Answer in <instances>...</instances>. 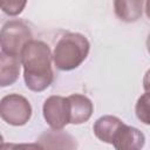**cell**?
<instances>
[{
	"instance_id": "1",
	"label": "cell",
	"mask_w": 150,
	"mask_h": 150,
	"mask_svg": "<svg viewBox=\"0 0 150 150\" xmlns=\"http://www.w3.org/2000/svg\"><path fill=\"white\" fill-rule=\"evenodd\" d=\"M52 53L47 43L40 40H32L23 48L20 62L23 67V80L32 91H43L53 80Z\"/></svg>"
},
{
	"instance_id": "6",
	"label": "cell",
	"mask_w": 150,
	"mask_h": 150,
	"mask_svg": "<svg viewBox=\"0 0 150 150\" xmlns=\"http://www.w3.org/2000/svg\"><path fill=\"white\" fill-rule=\"evenodd\" d=\"M145 143L144 134L135 127L122 124L112 138L115 150H142Z\"/></svg>"
},
{
	"instance_id": "9",
	"label": "cell",
	"mask_w": 150,
	"mask_h": 150,
	"mask_svg": "<svg viewBox=\"0 0 150 150\" xmlns=\"http://www.w3.org/2000/svg\"><path fill=\"white\" fill-rule=\"evenodd\" d=\"M20 66V59L0 52V87H8L16 82Z\"/></svg>"
},
{
	"instance_id": "10",
	"label": "cell",
	"mask_w": 150,
	"mask_h": 150,
	"mask_svg": "<svg viewBox=\"0 0 150 150\" xmlns=\"http://www.w3.org/2000/svg\"><path fill=\"white\" fill-rule=\"evenodd\" d=\"M123 124V122L116 117V116H111V115H105L100 117L95 124H94V134L95 136L108 144L112 143V138L115 136V134L117 132V130L120 129V127Z\"/></svg>"
},
{
	"instance_id": "5",
	"label": "cell",
	"mask_w": 150,
	"mask_h": 150,
	"mask_svg": "<svg viewBox=\"0 0 150 150\" xmlns=\"http://www.w3.org/2000/svg\"><path fill=\"white\" fill-rule=\"evenodd\" d=\"M43 117L53 130H62L69 123V105L67 97L49 96L42 107Z\"/></svg>"
},
{
	"instance_id": "13",
	"label": "cell",
	"mask_w": 150,
	"mask_h": 150,
	"mask_svg": "<svg viewBox=\"0 0 150 150\" xmlns=\"http://www.w3.org/2000/svg\"><path fill=\"white\" fill-rule=\"evenodd\" d=\"M26 1H0V8L2 9L4 13L8 14V15H12V16H15L18 14H20L25 6H26Z\"/></svg>"
},
{
	"instance_id": "11",
	"label": "cell",
	"mask_w": 150,
	"mask_h": 150,
	"mask_svg": "<svg viewBox=\"0 0 150 150\" xmlns=\"http://www.w3.org/2000/svg\"><path fill=\"white\" fill-rule=\"evenodd\" d=\"M142 5L141 1H115V13L116 15L125 22H134L138 20L142 15Z\"/></svg>"
},
{
	"instance_id": "14",
	"label": "cell",
	"mask_w": 150,
	"mask_h": 150,
	"mask_svg": "<svg viewBox=\"0 0 150 150\" xmlns=\"http://www.w3.org/2000/svg\"><path fill=\"white\" fill-rule=\"evenodd\" d=\"M0 150H43V148L36 143H1Z\"/></svg>"
},
{
	"instance_id": "4",
	"label": "cell",
	"mask_w": 150,
	"mask_h": 150,
	"mask_svg": "<svg viewBox=\"0 0 150 150\" xmlns=\"http://www.w3.org/2000/svg\"><path fill=\"white\" fill-rule=\"evenodd\" d=\"M32 116L29 101L19 95L9 94L0 100V117L9 125H25Z\"/></svg>"
},
{
	"instance_id": "2",
	"label": "cell",
	"mask_w": 150,
	"mask_h": 150,
	"mask_svg": "<svg viewBox=\"0 0 150 150\" xmlns=\"http://www.w3.org/2000/svg\"><path fill=\"white\" fill-rule=\"evenodd\" d=\"M90 43L80 33H67L56 43L53 61L57 69L69 71L77 68L88 56Z\"/></svg>"
},
{
	"instance_id": "12",
	"label": "cell",
	"mask_w": 150,
	"mask_h": 150,
	"mask_svg": "<svg viewBox=\"0 0 150 150\" xmlns=\"http://www.w3.org/2000/svg\"><path fill=\"white\" fill-rule=\"evenodd\" d=\"M136 115L141 122L149 124V94L144 93L136 103Z\"/></svg>"
},
{
	"instance_id": "7",
	"label": "cell",
	"mask_w": 150,
	"mask_h": 150,
	"mask_svg": "<svg viewBox=\"0 0 150 150\" xmlns=\"http://www.w3.org/2000/svg\"><path fill=\"white\" fill-rule=\"evenodd\" d=\"M69 105V123L82 124L87 122L94 111L91 101L81 94H73L67 97Z\"/></svg>"
},
{
	"instance_id": "3",
	"label": "cell",
	"mask_w": 150,
	"mask_h": 150,
	"mask_svg": "<svg viewBox=\"0 0 150 150\" xmlns=\"http://www.w3.org/2000/svg\"><path fill=\"white\" fill-rule=\"evenodd\" d=\"M33 40L30 28L21 20H9L0 29V47L5 54L20 59L26 45Z\"/></svg>"
},
{
	"instance_id": "15",
	"label": "cell",
	"mask_w": 150,
	"mask_h": 150,
	"mask_svg": "<svg viewBox=\"0 0 150 150\" xmlns=\"http://www.w3.org/2000/svg\"><path fill=\"white\" fill-rule=\"evenodd\" d=\"M1 143H4V137H2V135L0 134V144H1Z\"/></svg>"
},
{
	"instance_id": "8",
	"label": "cell",
	"mask_w": 150,
	"mask_h": 150,
	"mask_svg": "<svg viewBox=\"0 0 150 150\" xmlns=\"http://www.w3.org/2000/svg\"><path fill=\"white\" fill-rule=\"evenodd\" d=\"M43 150H76V139L62 130L45 131L38 142Z\"/></svg>"
}]
</instances>
